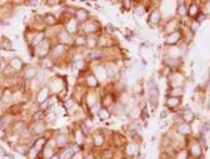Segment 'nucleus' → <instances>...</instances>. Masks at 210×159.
Here are the masks:
<instances>
[{
    "mask_svg": "<svg viewBox=\"0 0 210 159\" xmlns=\"http://www.w3.org/2000/svg\"><path fill=\"white\" fill-rule=\"evenodd\" d=\"M48 95H49V90H48V88H43L40 92H39V94H38V102L40 103H44L48 100Z\"/></svg>",
    "mask_w": 210,
    "mask_h": 159,
    "instance_id": "17",
    "label": "nucleus"
},
{
    "mask_svg": "<svg viewBox=\"0 0 210 159\" xmlns=\"http://www.w3.org/2000/svg\"><path fill=\"white\" fill-rule=\"evenodd\" d=\"M66 143V137H64V135H60L59 138H57V144L58 146H64V144Z\"/></svg>",
    "mask_w": 210,
    "mask_h": 159,
    "instance_id": "38",
    "label": "nucleus"
},
{
    "mask_svg": "<svg viewBox=\"0 0 210 159\" xmlns=\"http://www.w3.org/2000/svg\"><path fill=\"white\" fill-rule=\"evenodd\" d=\"M175 26H176V20L175 19H170L169 21L166 23V25H165V31H168L170 34V33H174L176 31L175 30Z\"/></svg>",
    "mask_w": 210,
    "mask_h": 159,
    "instance_id": "21",
    "label": "nucleus"
},
{
    "mask_svg": "<svg viewBox=\"0 0 210 159\" xmlns=\"http://www.w3.org/2000/svg\"><path fill=\"white\" fill-rule=\"evenodd\" d=\"M93 142H94V146H95V147H101L103 144H104V142H105V137H104L103 134L98 133V134L94 135V139H93Z\"/></svg>",
    "mask_w": 210,
    "mask_h": 159,
    "instance_id": "20",
    "label": "nucleus"
},
{
    "mask_svg": "<svg viewBox=\"0 0 210 159\" xmlns=\"http://www.w3.org/2000/svg\"><path fill=\"white\" fill-rule=\"evenodd\" d=\"M86 46H88V48H89L90 50L96 49V46H98V38H88V40H86Z\"/></svg>",
    "mask_w": 210,
    "mask_h": 159,
    "instance_id": "26",
    "label": "nucleus"
},
{
    "mask_svg": "<svg viewBox=\"0 0 210 159\" xmlns=\"http://www.w3.org/2000/svg\"><path fill=\"white\" fill-rule=\"evenodd\" d=\"M0 41H1V45L4 46V49H5V45H6V49L11 48V43H10V41H9V40H8L6 38H5V40H4V39H1V40H0Z\"/></svg>",
    "mask_w": 210,
    "mask_h": 159,
    "instance_id": "40",
    "label": "nucleus"
},
{
    "mask_svg": "<svg viewBox=\"0 0 210 159\" xmlns=\"http://www.w3.org/2000/svg\"><path fill=\"white\" fill-rule=\"evenodd\" d=\"M130 5H132V1H124V6H128L127 9H130Z\"/></svg>",
    "mask_w": 210,
    "mask_h": 159,
    "instance_id": "45",
    "label": "nucleus"
},
{
    "mask_svg": "<svg viewBox=\"0 0 210 159\" xmlns=\"http://www.w3.org/2000/svg\"><path fill=\"white\" fill-rule=\"evenodd\" d=\"M176 130H178V133L183 134V135H188V134L191 133V127H190V124H188V123H181V124L178 125Z\"/></svg>",
    "mask_w": 210,
    "mask_h": 159,
    "instance_id": "9",
    "label": "nucleus"
},
{
    "mask_svg": "<svg viewBox=\"0 0 210 159\" xmlns=\"http://www.w3.org/2000/svg\"><path fill=\"white\" fill-rule=\"evenodd\" d=\"M45 142H46V140H45L44 138L36 139L35 143H34V148H33V149H35V150H40V149L45 148Z\"/></svg>",
    "mask_w": 210,
    "mask_h": 159,
    "instance_id": "24",
    "label": "nucleus"
},
{
    "mask_svg": "<svg viewBox=\"0 0 210 159\" xmlns=\"http://www.w3.org/2000/svg\"><path fill=\"white\" fill-rule=\"evenodd\" d=\"M198 13H199V6L195 5V4H191L190 8H188V15L189 16L194 18V16L198 15Z\"/></svg>",
    "mask_w": 210,
    "mask_h": 159,
    "instance_id": "25",
    "label": "nucleus"
},
{
    "mask_svg": "<svg viewBox=\"0 0 210 159\" xmlns=\"http://www.w3.org/2000/svg\"><path fill=\"white\" fill-rule=\"evenodd\" d=\"M143 116H144V118H143V119H145V118H146V116H148V114H146V110H143Z\"/></svg>",
    "mask_w": 210,
    "mask_h": 159,
    "instance_id": "47",
    "label": "nucleus"
},
{
    "mask_svg": "<svg viewBox=\"0 0 210 159\" xmlns=\"http://www.w3.org/2000/svg\"><path fill=\"white\" fill-rule=\"evenodd\" d=\"M183 93H184L183 88L181 87H175V88H173L171 89L170 94H171V97H174V98H180L181 95H183Z\"/></svg>",
    "mask_w": 210,
    "mask_h": 159,
    "instance_id": "28",
    "label": "nucleus"
},
{
    "mask_svg": "<svg viewBox=\"0 0 210 159\" xmlns=\"http://www.w3.org/2000/svg\"><path fill=\"white\" fill-rule=\"evenodd\" d=\"M48 4H50V5H58L59 1H49Z\"/></svg>",
    "mask_w": 210,
    "mask_h": 159,
    "instance_id": "46",
    "label": "nucleus"
},
{
    "mask_svg": "<svg viewBox=\"0 0 210 159\" xmlns=\"http://www.w3.org/2000/svg\"><path fill=\"white\" fill-rule=\"evenodd\" d=\"M86 40H88V38L85 35H78V36H75V39H74V44H75V46L81 48V46L86 45Z\"/></svg>",
    "mask_w": 210,
    "mask_h": 159,
    "instance_id": "16",
    "label": "nucleus"
},
{
    "mask_svg": "<svg viewBox=\"0 0 210 159\" xmlns=\"http://www.w3.org/2000/svg\"><path fill=\"white\" fill-rule=\"evenodd\" d=\"M15 150H16L18 153L23 154V155L28 153V149H26V147H25V146H18V147H15Z\"/></svg>",
    "mask_w": 210,
    "mask_h": 159,
    "instance_id": "36",
    "label": "nucleus"
},
{
    "mask_svg": "<svg viewBox=\"0 0 210 159\" xmlns=\"http://www.w3.org/2000/svg\"><path fill=\"white\" fill-rule=\"evenodd\" d=\"M84 139H85V134L81 129H76L75 130V143L78 146H81L84 143Z\"/></svg>",
    "mask_w": 210,
    "mask_h": 159,
    "instance_id": "18",
    "label": "nucleus"
},
{
    "mask_svg": "<svg viewBox=\"0 0 210 159\" xmlns=\"http://www.w3.org/2000/svg\"><path fill=\"white\" fill-rule=\"evenodd\" d=\"M189 157V153L188 150H185V149H181L180 152H178V154H176V159H188Z\"/></svg>",
    "mask_w": 210,
    "mask_h": 159,
    "instance_id": "35",
    "label": "nucleus"
},
{
    "mask_svg": "<svg viewBox=\"0 0 210 159\" xmlns=\"http://www.w3.org/2000/svg\"><path fill=\"white\" fill-rule=\"evenodd\" d=\"M88 97H89V98L86 99V102H88V104H89V105H93L94 103H96V97L93 94V93H90V94L88 95Z\"/></svg>",
    "mask_w": 210,
    "mask_h": 159,
    "instance_id": "37",
    "label": "nucleus"
},
{
    "mask_svg": "<svg viewBox=\"0 0 210 159\" xmlns=\"http://www.w3.org/2000/svg\"><path fill=\"white\" fill-rule=\"evenodd\" d=\"M51 157H54V150H53V148L45 147V149H44V158H45V159H50Z\"/></svg>",
    "mask_w": 210,
    "mask_h": 159,
    "instance_id": "33",
    "label": "nucleus"
},
{
    "mask_svg": "<svg viewBox=\"0 0 210 159\" xmlns=\"http://www.w3.org/2000/svg\"><path fill=\"white\" fill-rule=\"evenodd\" d=\"M138 153V146L135 143H129L125 146V154L128 157H134Z\"/></svg>",
    "mask_w": 210,
    "mask_h": 159,
    "instance_id": "7",
    "label": "nucleus"
},
{
    "mask_svg": "<svg viewBox=\"0 0 210 159\" xmlns=\"http://www.w3.org/2000/svg\"><path fill=\"white\" fill-rule=\"evenodd\" d=\"M103 103H104V106H103V108H106V109H108V106H110V105L114 104V97L111 95V94H106V95L104 97V99H103Z\"/></svg>",
    "mask_w": 210,
    "mask_h": 159,
    "instance_id": "22",
    "label": "nucleus"
},
{
    "mask_svg": "<svg viewBox=\"0 0 210 159\" xmlns=\"http://www.w3.org/2000/svg\"><path fill=\"white\" fill-rule=\"evenodd\" d=\"M40 64H41V67H44V68H48V69H50V68H53V65H54V62L51 59H49V58H41V60H40Z\"/></svg>",
    "mask_w": 210,
    "mask_h": 159,
    "instance_id": "29",
    "label": "nucleus"
},
{
    "mask_svg": "<svg viewBox=\"0 0 210 159\" xmlns=\"http://www.w3.org/2000/svg\"><path fill=\"white\" fill-rule=\"evenodd\" d=\"M78 21L75 20V18H71V19H69L68 23H66V31L68 33H74L76 29H78Z\"/></svg>",
    "mask_w": 210,
    "mask_h": 159,
    "instance_id": "14",
    "label": "nucleus"
},
{
    "mask_svg": "<svg viewBox=\"0 0 210 159\" xmlns=\"http://www.w3.org/2000/svg\"><path fill=\"white\" fill-rule=\"evenodd\" d=\"M48 105H49V102H48V100L44 102V103H41V104H40V110H41V111H44V110L46 109V106H48Z\"/></svg>",
    "mask_w": 210,
    "mask_h": 159,
    "instance_id": "42",
    "label": "nucleus"
},
{
    "mask_svg": "<svg viewBox=\"0 0 210 159\" xmlns=\"http://www.w3.org/2000/svg\"><path fill=\"white\" fill-rule=\"evenodd\" d=\"M73 159H84V158H83V153H81V152H76L75 154H74Z\"/></svg>",
    "mask_w": 210,
    "mask_h": 159,
    "instance_id": "43",
    "label": "nucleus"
},
{
    "mask_svg": "<svg viewBox=\"0 0 210 159\" xmlns=\"http://www.w3.org/2000/svg\"><path fill=\"white\" fill-rule=\"evenodd\" d=\"M183 120H184V123H188V124H190L191 121H193L194 119H195V114L191 111L190 109H186V110H184L183 111Z\"/></svg>",
    "mask_w": 210,
    "mask_h": 159,
    "instance_id": "11",
    "label": "nucleus"
},
{
    "mask_svg": "<svg viewBox=\"0 0 210 159\" xmlns=\"http://www.w3.org/2000/svg\"><path fill=\"white\" fill-rule=\"evenodd\" d=\"M65 51H66V46H65V44H59V45H57V46H54V49H53V57H54L55 59L62 58Z\"/></svg>",
    "mask_w": 210,
    "mask_h": 159,
    "instance_id": "6",
    "label": "nucleus"
},
{
    "mask_svg": "<svg viewBox=\"0 0 210 159\" xmlns=\"http://www.w3.org/2000/svg\"><path fill=\"white\" fill-rule=\"evenodd\" d=\"M149 94H150V102L151 104L155 106L158 104V97H159V90H158L156 84H154L153 82L150 83V87H149Z\"/></svg>",
    "mask_w": 210,
    "mask_h": 159,
    "instance_id": "1",
    "label": "nucleus"
},
{
    "mask_svg": "<svg viewBox=\"0 0 210 159\" xmlns=\"http://www.w3.org/2000/svg\"><path fill=\"white\" fill-rule=\"evenodd\" d=\"M10 65H11V68L15 70V72H20V70L23 69V67H24V63H23V60L19 59V58H14L10 62Z\"/></svg>",
    "mask_w": 210,
    "mask_h": 159,
    "instance_id": "13",
    "label": "nucleus"
},
{
    "mask_svg": "<svg viewBox=\"0 0 210 159\" xmlns=\"http://www.w3.org/2000/svg\"><path fill=\"white\" fill-rule=\"evenodd\" d=\"M98 116H99V119L101 120H108L110 119V111L106 109V108H100L99 111H98Z\"/></svg>",
    "mask_w": 210,
    "mask_h": 159,
    "instance_id": "19",
    "label": "nucleus"
},
{
    "mask_svg": "<svg viewBox=\"0 0 210 159\" xmlns=\"http://www.w3.org/2000/svg\"><path fill=\"white\" fill-rule=\"evenodd\" d=\"M59 39L62 43H68L70 40V36H69V33L68 31H62V34L59 35Z\"/></svg>",
    "mask_w": 210,
    "mask_h": 159,
    "instance_id": "34",
    "label": "nucleus"
},
{
    "mask_svg": "<svg viewBox=\"0 0 210 159\" xmlns=\"http://www.w3.org/2000/svg\"><path fill=\"white\" fill-rule=\"evenodd\" d=\"M45 130V125L43 121H36L35 125H34V129H33V132H34L35 134H40V133H43Z\"/></svg>",
    "mask_w": 210,
    "mask_h": 159,
    "instance_id": "23",
    "label": "nucleus"
},
{
    "mask_svg": "<svg viewBox=\"0 0 210 159\" xmlns=\"http://www.w3.org/2000/svg\"><path fill=\"white\" fill-rule=\"evenodd\" d=\"M35 75H36V70H35V68H28V69L25 70V75H24V78H26V79H33V78H35Z\"/></svg>",
    "mask_w": 210,
    "mask_h": 159,
    "instance_id": "30",
    "label": "nucleus"
},
{
    "mask_svg": "<svg viewBox=\"0 0 210 159\" xmlns=\"http://www.w3.org/2000/svg\"><path fill=\"white\" fill-rule=\"evenodd\" d=\"M86 85L91 88V89H94L99 85V80H98V78L94 75V74H90V75L86 77Z\"/></svg>",
    "mask_w": 210,
    "mask_h": 159,
    "instance_id": "10",
    "label": "nucleus"
},
{
    "mask_svg": "<svg viewBox=\"0 0 210 159\" xmlns=\"http://www.w3.org/2000/svg\"><path fill=\"white\" fill-rule=\"evenodd\" d=\"M181 39V33L179 30H176L174 33H170V34H168L166 39H165V44L168 45H174L176 44L178 41Z\"/></svg>",
    "mask_w": 210,
    "mask_h": 159,
    "instance_id": "3",
    "label": "nucleus"
},
{
    "mask_svg": "<svg viewBox=\"0 0 210 159\" xmlns=\"http://www.w3.org/2000/svg\"><path fill=\"white\" fill-rule=\"evenodd\" d=\"M44 20H45V23L48 25H54L55 23H57V18H55L54 15H51V14H46V15L44 16Z\"/></svg>",
    "mask_w": 210,
    "mask_h": 159,
    "instance_id": "31",
    "label": "nucleus"
},
{
    "mask_svg": "<svg viewBox=\"0 0 210 159\" xmlns=\"http://www.w3.org/2000/svg\"><path fill=\"white\" fill-rule=\"evenodd\" d=\"M43 115H44V111H41V110L36 111V113L34 114V120L35 121H40L41 119H43Z\"/></svg>",
    "mask_w": 210,
    "mask_h": 159,
    "instance_id": "39",
    "label": "nucleus"
},
{
    "mask_svg": "<svg viewBox=\"0 0 210 159\" xmlns=\"http://www.w3.org/2000/svg\"><path fill=\"white\" fill-rule=\"evenodd\" d=\"M50 159H60V158H59V155H54V157H51Z\"/></svg>",
    "mask_w": 210,
    "mask_h": 159,
    "instance_id": "48",
    "label": "nucleus"
},
{
    "mask_svg": "<svg viewBox=\"0 0 210 159\" xmlns=\"http://www.w3.org/2000/svg\"><path fill=\"white\" fill-rule=\"evenodd\" d=\"M144 11H145V8H144V6H138V8H135V14H136V15H143Z\"/></svg>",
    "mask_w": 210,
    "mask_h": 159,
    "instance_id": "41",
    "label": "nucleus"
},
{
    "mask_svg": "<svg viewBox=\"0 0 210 159\" xmlns=\"http://www.w3.org/2000/svg\"><path fill=\"white\" fill-rule=\"evenodd\" d=\"M161 19V15H160V11L159 10H153L150 14V18H149V23L151 25H156L159 24V21Z\"/></svg>",
    "mask_w": 210,
    "mask_h": 159,
    "instance_id": "8",
    "label": "nucleus"
},
{
    "mask_svg": "<svg viewBox=\"0 0 210 159\" xmlns=\"http://www.w3.org/2000/svg\"><path fill=\"white\" fill-rule=\"evenodd\" d=\"M103 54H104V51H103L101 49H94V50H90V57L91 58H94V59H99L103 57Z\"/></svg>",
    "mask_w": 210,
    "mask_h": 159,
    "instance_id": "32",
    "label": "nucleus"
},
{
    "mask_svg": "<svg viewBox=\"0 0 210 159\" xmlns=\"http://www.w3.org/2000/svg\"><path fill=\"white\" fill-rule=\"evenodd\" d=\"M193 28H191V29H193L194 31H197L198 30V28H199V21H195V23H193V25H191Z\"/></svg>",
    "mask_w": 210,
    "mask_h": 159,
    "instance_id": "44",
    "label": "nucleus"
},
{
    "mask_svg": "<svg viewBox=\"0 0 210 159\" xmlns=\"http://www.w3.org/2000/svg\"><path fill=\"white\" fill-rule=\"evenodd\" d=\"M1 125H3V121H1V119H0V128H1Z\"/></svg>",
    "mask_w": 210,
    "mask_h": 159,
    "instance_id": "49",
    "label": "nucleus"
},
{
    "mask_svg": "<svg viewBox=\"0 0 210 159\" xmlns=\"http://www.w3.org/2000/svg\"><path fill=\"white\" fill-rule=\"evenodd\" d=\"M99 28H100V25L98 24L96 21L88 20V21H85V24H84V31H85L86 34H93V33L99 30Z\"/></svg>",
    "mask_w": 210,
    "mask_h": 159,
    "instance_id": "4",
    "label": "nucleus"
},
{
    "mask_svg": "<svg viewBox=\"0 0 210 159\" xmlns=\"http://www.w3.org/2000/svg\"><path fill=\"white\" fill-rule=\"evenodd\" d=\"M176 14H178V15H180V16H185L186 14H188V9H186V6H185L184 3H180L179 6L176 8Z\"/></svg>",
    "mask_w": 210,
    "mask_h": 159,
    "instance_id": "27",
    "label": "nucleus"
},
{
    "mask_svg": "<svg viewBox=\"0 0 210 159\" xmlns=\"http://www.w3.org/2000/svg\"><path fill=\"white\" fill-rule=\"evenodd\" d=\"M190 150H191V154H193L195 158H199L200 155H202V147H200V144L198 142H194L193 144H191Z\"/></svg>",
    "mask_w": 210,
    "mask_h": 159,
    "instance_id": "12",
    "label": "nucleus"
},
{
    "mask_svg": "<svg viewBox=\"0 0 210 159\" xmlns=\"http://www.w3.org/2000/svg\"><path fill=\"white\" fill-rule=\"evenodd\" d=\"M88 15H89V13L83 8H78V9H75V11H74V18H75V20L80 21V23L88 21Z\"/></svg>",
    "mask_w": 210,
    "mask_h": 159,
    "instance_id": "2",
    "label": "nucleus"
},
{
    "mask_svg": "<svg viewBox=\"0 0 210 159\" xmlns=\"http://www.w3.org/2000/svg\"><path fill=\"white\" fill-rule=\"evenodd\" d=\"M75 153H76L75 148H74V147H69V148H65L64 150L60 153L59 158L60 159H73V157H74V154H75Z\"/></svg>",
    "mask_w": 210,
    "mask_h": 159,
    "instance_id": "5",
    "label": "nucleus"
},
{
    "mask_svg": "<svg viewBox=\"0 0 210 159\" xmlns=\"http://www.w3.org/2000/svg\"><path fill=\"white\" fill-rule=\"evenodd\" d=\"M166 105H168V108H176V106L180 105V98H174V97L168 98Z\"/></svg>",
    "mask_w": 210,
    "mask_h": 159,
    "instance_id": "15",
    "label": "nucleus"
}]
</instances>
